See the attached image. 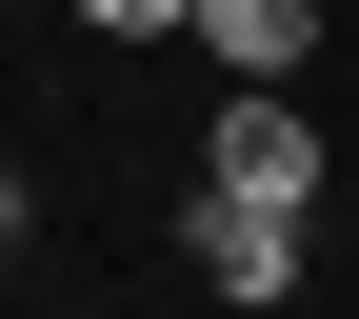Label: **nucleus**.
<instances>
[{
	"instance_id": "f257e3e1",
	"label": "nucleus",
	"mask_w": 359,
	"mask_h": 319,
	"mask_svg": "<svg viewBox=\"0 0 359 319\" xmlns=\"http://www.w3.org/2000/svg\"><path fill=\"white\" fill-rule=\"evenodd\" d=\"M200 200L320 219V120H299V100H219V140H200Z\"/></svg>"
},
{
	"instance_id": "f03ea898",
	"label": "nucleus",
	"mask_w": 359,
	"mask_h": 319,
	"mask_svg": "<svg viewBox=\"0 0 359 319\" xmlns=\"http://www.w3.org/2000/svg\"><path fill=\"white\" fill-rule=\"evenodd\" d=\"M180 280H200V299H280V280H299V219H259V200H180Z\"/></svg>"
},
{
	"instance_id": "7ed1b4c3",
	"label": "nucleus",
	"mask_w": 359,
	"mask_h": 319,
	"mask_svg": "<svg viewBox=\"0 0 359 319\" xmlns=\"http://www.w3.org/2000/svg\"><path fill=\"white\" fill-rule=\"evenodd\" d=\"M200 60L240 80V100H299V60H320V0H200Z\"/></svg>"
},
{
	"instance_id": "20e7f679",
	"label": "nucleus",
	"mask_w": 359,
	"mask_h": 319,
	"mask_svg": "<svg viewBox=\"0 0 359 319\" xmlns=\"http://www.w3.org/2000/svg\"><path fill=\"white\" fill-rule=\"evenodd\" d=\"M100 40H200V0H80Z\"/></svg>"
},
{
	"instance_id": "39448f33",
	"label": "nucleus",
	"mask_w": 359,
	"mask_h": 319,
	"mask_svg": "<svg viewBox=\"0 0 359 319\" xmlns=\"http://www.w3.org/2000/svg\"><path fill=\"white\" fill-rule=\"evenodd\" d=\"M0 240H20V179H0Z\"/></svg>"
}]
</instances>
